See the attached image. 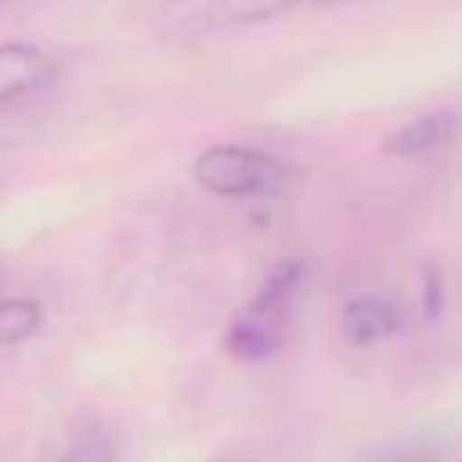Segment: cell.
I'll return each instance as SVG.
<instances>
[{
    "instance_id": "cell-9",
    "label": "cell",
    "mask_w": 462,
    "mask_h": 462,
    "mask_svg": "<svg viewBox=\"0 0 462 462\" xmlns=\"http://www.w3.org/2000/svg\"><path fill=\"white\" fill-rule=\"evenodd\" d=\"M390 462H433L426 451H415V448H408V451H401V455H393Z\"/></svg>"
},
{
    "instance_id": "cell-7",
    "label": "cell",
    "mask_w": 462,
    "mask_h": 462,
    "mask_svg": "<svg viewBox=\"0 0 462 462\" xmlns=\"http://www.w3.org/2000/svg\"><path fill=\"white\" fill-rule=\"evenodd\" d=\"M43 325V307L29 296L0 300V343H22Z\"/></svg>"
},
{
    "instance_id": "cell-2",
    "label": "cell",
    "mask_w": 462,
    "mask_h": 462,
    "mask_svg": "<svg viewBox=\"0 0 462 462\" xmlns=\"http://www.w3.org/2000/svg\"><path fill=\"white\" fill-rule=\"evenodd\" d=\"M54 83V61L32 43H0V105L32 97Z\"/></svg>"
},
{
    "instance_id": "cell-4",
    "label": "cell",
    "mask_w": 462,
    "mask_h": 462,
    "mask_svg": "<svg viewBox=\"0 0 462 462\" xmlns=\"http://www.w3.org/2000/svg\"><path fill=\"white\" fill-rule=\"evenodd\" d=\"M401 328V310L383 296H357L343 307V336L354 346H372Z\"/></svg>"
},
{
    "instance_id": "cell-8",
    "label": "cell",
    "mask_w": 462,
    "mask_h": 462,
    "mask_svg": "<svg viewBox=\"0 0 462 462\" xmlns=\"http://www.w3.org/2000/svg\"><path fill=\"white\" fill-rule=\"evenodd\" d=\"M58 462H116V458H112V448H108V444L90 440V444H76V448L65 451Z\"/></svg>"
},
{
    "instance_id": "cell-5",
    "label": "cell",
    "mask_w": 462,
    "mask_h": 462,
    "mask_svg": "<svg viewBox=\"0 0 462 462\" xmlns=\"http://www.w3.org/2000/svg\"><path fill=\"white\" fill-rule=\"evenodd\" d=\"M318 4H328V0H213L220 18L235 22V25L271 22V18H282V14H292V11H307V7H318Z\"/></svg>"
},
{
    "instance_id": "cell-3",
    "label": "cell",
    "mask_w": 462,
    "mask_h": 462,
    "mask_svg": "<svg viewBox=\"0 0 462 462\" xmlns=\"http://www.w3.org/2000/svg\"><path fill=\"white\" fill-rule=\"evenodd\" d=\"M458 134H462V116L451 108H437V112H422L411 123H404L401 130H393L386 137L383 152L401 155V159H422V155L444 152Z\"/></svg>"
},
{
    "instance_id": "cell-10",
    "label": "cell",
    "mask_w": 462,
    "mask_h": 462,
    "mask_svg": "<svg viewBox=\"0 0 462 462\" xmlns=\"http://www.w3.org/2000/svg\"><path fill=\"white\" fill-rule=\"evenodd\" d=\"M0 4H4V0H0Z\"/></svg>"
},
{
    "instance_id": "cell-6",
    "label": "cell",
    "mask_w": 462,
    "mask_h": 462,
    "mask_svg": "<svg viewBox=\"0 0 462 462\" xmlns=\"http://www.w3.org/2000/svg\"><path fill=\"white\" fill-rule=\"evenodd\" d=\"M274 343H278L274 325H267V321H260V318H249V314H242V318L231 325V332H227V350H231L235 357H242V361H260V357H267V354L274 350Z\"/></svg>"
},
{
    "instance_id": "cell-1",
    "label": "cell",
    "mask_w": 462,
    "mask_h": 462,
    "mask_svg": "<svg viewBox=\"0 0 462 462\" xmlns=\"http://www.w3.org/2000/svg\"><path fill=\"white\" fill-rule=\"evenodd\" d=\"M195 180L220 199H249V195H271L289 180L285 162H278L267 152L242 148V144H213L206 148L195 166Z\"/></svg>"
}]
</instances>
